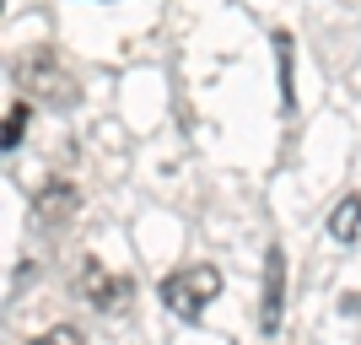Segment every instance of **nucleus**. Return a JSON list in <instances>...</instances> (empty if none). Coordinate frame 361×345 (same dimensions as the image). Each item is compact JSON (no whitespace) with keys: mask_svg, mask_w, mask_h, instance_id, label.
Instances as JSON below:
<instances>
[{"mask_svg":"<svg viewBox=\"0 0 361 345\" xmlns=\"http://www.w3.org/2000/svg\"><path fill=\"white\" fill-rule=\"evenodd\" d=\"M16 87L27 92L32 103H44V108H75V103H81L71 71L60 65V54H54L49 44H38L32 54L16 60Z\"/></svg>","mask_w":361,"mask_h":345,"instance_id":"2","label":"nucleus"},{"mask_svg":"<svg viewBox=\"0 0 361 345\" xmlns=\"http://www.w3.org/2000/svg\"><path fill=\"white\" fill-rule=\"evenodd\" d=\"M27 119H32V108H27V97H16L11 108H6V157H11L22 140H27Z\"/></svg>","mask_w":361,"mask_h":345,"instance_id":"8","label":"nucleus"},{"mask_svg":"<svg viewBox=\"0 0 361 345\" xmlns=\"http://www.w3.org/2000/svg\"><path fill=\"white\" fill-rule=\"evenodd\" d=\"M75 205H81V195H75V183L65 178H49L38 195H32V216H38V226L44 232H54V226H65L75 216Z\"/></svg>","mask_w":361,"mask_h":345,"instance_id":"5","label":"nucleus"},{"mask_svg":"<svg viewBox=\"0 0 361 345\" xmlns=\"http://www.w3.org/2000/svg\"><path fill=\"white\" fill-rule=\"evenodd\" d=\"M32 345H81V329H75V324H54V329H44Z\"/></svg>","mask_w":361,"mask_h":345,"instance_id":"9","label":"nucleus"},{"mask_svg":"<svg viewBox=\"0 0 361 345\" xmlns=\"http://www.w3.org/2000/svg\"><path fill=\"white\" fill-rule=\"evenodd\" d=\"M329 238L334 243H356L361 238V195H356V189L334 200V210H329Z\"/></svg>","mask_w":361,"mask_h":345,"instance_id":"7","label":"nucleus"},{"mask_svg":"<svg viewBox=\"0 0 361 345\" xmlns=\"http://www.w3.org/2000/svg\"><path fill=\"white\" fill-rule=\"evenodd\" d=\"M81 297L97 308V313H119L124 308V297H130V281L124 275H108L103 270V259H81Z\"/></svg>","mask_w":361,"mask_h":345,"instance_id":"4","label":"nucleus"},{"mask_svg":"<svg viewBox=\"0 0 361 345\" xmlns=\"http://www.w3.org/2000/svg\"><path fill=\"white\" fill-rule=\"evenodd\" d=\"M157 297H162V308L173 318H183V324H205V313H211V302L221 297V270L216 265H183V270L162 275V286H157Z\"/></svg>","mask_w":361,"mask_h":345,"instance_id":"1","label":"nucleus"},{"mask_svg":"<svg viewBox=\"0 0 361 345\" xmlns=\"http://www.w3.org/2000/svg\"><path fill=\"white\" fill-rule=\"evenodd\" d=\"M275 44V81H281V114H291L297 108V38H291L286 28L270 32Z\"/></svg>","mask_w":361,"mask_h":345,"instance_id":"6","label":"nucleus"},{"mask_svg":"<svg viewBox=\"0 0 361 345\" xmlns=\"http://www.w3.org/2000/svg\"><path fill=\"white\" fill-rule=\"evenodd\" d=\"M286 324V248L281 238L264 248V281H259V334H281Z\"/></svg>","mask_w":361,"mask_h":345,"instance_id":"3","label":"nucleus"}]
</instances>
